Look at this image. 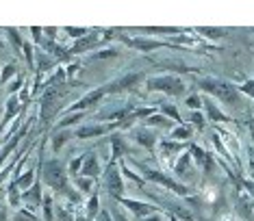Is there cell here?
<instances>
[{
  "label": "cell",
  "mask_w": 254,
  "mask_h": 221,
  "mask_svg": "<svg viewBox=\"0 0 254 221\" xmlns=\"http://www.w3.org/2000/svg\"><path fill=\"white\" fill-rule=\"evenodd\" d=\"M22 202H26V204H42L44 197H42V180H35V184H33L31 189H26L24 193H22Z\"/></svg>",
  "instance_id": "cell-15"
},
{
  "label": "cell",
  "mask_w": 254,
  "mask_h": 221,
  "mask_svg": "<svg viewBox=\"0 0 254 221\" xmlns=\"http://www.w3.org/2000/svg\"><path fill=\"white\" fill-rule=\"evenodd\" d=\"M115 130L118 132V126L115 124H89V126H80L76 132H74V137L76 139H83V141H87V139H98V137H102V135H107V132H111Z\"/></svg>",
  "instance_id": "cell-9"
},
{
  "label": "cell",
  "mask_w": 254,
  "mask_h": 221,
  "mask_svg": "<svg viewBox=\"0 0 254 221\" xmlns=\"http://www.w3.org/2000/svg\"><path fill=\"white\" fill-rule=\"evenodd\" d=\"M137 165V169H141L143 173V180H148V182H157L161 184V187H165L167 191H172V193H176V195H189V189L185 187V184H181L176 178H170L167 173L163 171H157V169H150V167L146 165H141V163H135Z\"/></svg>",
  "instance_id": "cell-4"
},
{
  "label": "cell",
  "mask_w": 254,
  "mask_h": 221,
  "mask_svg": "<svg viewBox=\"0 0 254 221\" xmlns=\"http://www.w3.org/2000/svg\"><path fill=\"white\" fill-rule=\"evenodd\" d=\"M143 126H152V128H167V130H172L174 128V121H172L170 117H165L163 113H154V115H150V117L143 121Z\"/></svg>",
  "instance_id": "cell-17"
},
{
  "label": "cell",
  "mask_w": 254,
  "mask_h": 221,
  "mask_svg": "<svg viewBox=\"0 0 254 221\" xmlns=\"http://www.w3.org/2000/svg\"><path fill=\"white\" fill-rule=\"evenodd\" d=\"M42 173H44V180H46V187H48L50 191H55L57 195L70 200L72 204H78V202H80V193L70 184V173H67V167L63 165L59 159L46 161L44 167H42Z\"/></svg>",
  "instance_id": "cell-1"
},
{
  "label": "cell",
  "mask_w": 254,
  "mask_h": 221,
  "mask_svg": "<svg viewBox=\"0 0 254 221\" xmlns=\"http://www.w3.org/2000/svg\"><path fill=\"white\" fill-rule=\"evenodd\" d=\"M189 121L198 128V130H204L206 128V117L200 113V110H191V115H189Z\"/></svg>",
  "instance_id": "cell-30"
},
{
  "label": "cell",
  "mask_w": 254,
  "mask_h": 221,
  "mask_svg": "<svg viewBox=\"0 0 254 221\" xmlns=\"http://www.w3.org/2000/svg\"><path fill=\"white\" fill-rule=\"evenodd\" d=\"M85 156H87V154H80V156H74V159L70 161V165H67V173H70L72 178H78V176H80V169H83Z\"/></svg>",
  "instance_id": "cell-24"
},
{
  "label": "cell",
  "mask_w": 254,
  "mask_h": 221,
  "mask_svg": "<svg viewBox=\"0 0 254 221\" xmlns=\"http://www.w3.org/2000/svg\"><path fill=\"white\" fill-rule=\"evenodd\" d=\"M72 180H74V189H76L78 193H89V191L94 189V180L91 178L78 176V178H72Z\"/></svg>",
  "instance_id": "cell-25"
},
{
  "label": "cell",
  "mask_w": 254,
  "mask_h": 221,
  "mask_svg": "<svg viewBox=\"0 0 254 221\" xmlns=\"http://www.w3.org/2000/svg\"><path fill=\"white\" fill-rule=\"evenodd\" d=\"M198 33L202 35L204 39H222V37H226V28H217V26H202V28H198Z\"/></svg>",
  "instance_id": "cell-21"
},
{
  "label": "cell",
  "mask_w": 254,
  "mask_h": 221,
  "mask_svg": "<svg viewBox=\"0 0 254 221\" xmlns=\"http://www.w3.org/2000/svg\"><path fill=\"white\" fill-rule=\"evenodd\" d=\"M0 48H4V42H2V39H0Z\"/></svg>",
  "instance_id": "cell-41"
},
{
  "label": "cell",
  "mask_w": 254,
  "mask_h": 221,
  "mask_svg": "<svg viewBox=\"0 0 254 221\" xmlns=\"http://www.w3.org/2000/svg\"><path fill=\"white\" fill-rule=\"evenodd\" d=\"M83 117H85V113H67L65 117H61L59 121H57V130H65V128L78 124Z\"/></svg>",
  "instance_id": "cell-22"
},
{
  "label": "cell",
  "mask_w": 254,
  "mask_h": 221,
  "mask_svg": "<svg viewBox=\"0 0 254 221\" xmlns=\"http://www.w3.org/2000/svg\"><path fill=\"white\" fill-rule=\"evenodd\" d=\"M111 215H113V221H128V217H126L120 208H115V213H111Z\"/></svg>",
  "instance_id": "cell-38"
},
{
  "label": "cell",
  "mask_w": 254,
  "mask_h": 221,
  "mask_svg": "<svg viewBox=\"0 0 254 221\" xmlns=\"http://www.w3.org/2000/svg\"><path fill=\"white\" fill-rule=\"evenodd\" d=\"M120 169H122V176L130 178L135 184H139V187H143V182H146V180H143V176H139V173H135V171H130V167L126 165V163H122V165H120Z\"/></svg>",
  "instance_id": "cell-26"
},
{
  "label": "cell",
  "mask_w": 254,
  "mask_h": 221,
  "mask_svg": "<svg viewBox=\"0 0 254 221\" xmlns=\"http://www.w3.org/2000/svg\"><path fill=\"white\" fill-rule=\"evenodd\" d=\"M72 137H74V132L70 130V128H65V130H55V135H53V150H55V152H61V148L70 141Z\"/></svg>",
  "instance_id": "cell-19"
},
{
  "label": "cell",
  "mask_w": 254,
  "mask_h": 221,
  "mask_svg": "<svg viewBox=\"0 0 254 221\" xmlns=\"http://www.w3.org/2000/svg\"><path fill=\"white\" fill-rule=\"evenodd\" d=\"M63 33H67L72 39H76V42H78V39H83L85 35H89L91 31H87V28H74V26H65V28H63Z\"/></svg>",
  "instance_id": "cell-31"
},
{
  "label": "cell",
  "mask_w": 254,
  "mask_h": 221,
  "mask_svg": "<svg viewBox=\"0 0 254 221\" xmlns=\"http://www.w3.org/2000/svg\"><path fill=\"white\" fill-rule=\"evenodd\" d=\"M120 50L113 48V46H109V48H102V50H96L94 55H91V59H111V56H118Z\"/></svg>",
  "instance_id": "cell-27"
},
{
  "label": "cell",
  "mask_w": 254,
  "mask_h": 221,
  "mask_svg": "<svg viewBox=\"0 0 254 221\" xmlns=\"http://www.w3.org/2000/svg\"><path fill=\"white\" fill-rule=\"evenodd\" d=\"M191 163H193L191 154H189V150H185V152L178 156L176 163H174V173L176 176H185V173L191 169Z\"/></svg>",
  "instance_id": "cell-18"
},
{
  "label": "cell",
  "mask_w": 254,
  "mask_h": 221,
  "mask_svg": "<svg viewBox=\"0 0 254 221\" xmlns=\"http://www.w3.org/2000/svg\"><path fill=\"white\" fill-rule=\"evenodd\" d=\"M20 202H22L20 189L15 187L13 182H11V187H9V204H11V206H20Z\"/></svg>",
  "instance_id": "cell-32"
},
{
  "label": "cell",
  "mask_w": 254,
  "mask_h": 221,
  "mask_svg": "<svg viewBox=\"0 0 254 221\" xmlns=\"http://www.w3.org/2000/svg\"><path fill=\"white\" fill-rule=\"evenodd\" d=\"M146 89L159 91V94H167V96H181L185 91V83H183L181 76H176V74H161V76L146 80Z\"/></svg>",
  "instance_id": "cell-3"
},
{
  "label": "cell",
  "mask_w": 254,
  "mask_h": 221,
  "mask_svg": "<svg viewBox=\"0 0 254 221\" xmlns=\"http://www.w3.org/2000/svg\"><path fill=\"white\" fill-rule=\"evenodd\" d=\"M98 215H100V200H98V195H91L87 202V208H85V217L89 221H96Z\"/></svg>",
  "instance_id": "cell-23"
},
{
  "label": "cell",
  "mask_w": 254,
  "mask_h": 221,
  "mask_svg": "<svg viewBox=\"0 0 254 221\" xmlns=\"http://www.w3.org/2000/svg\"><path fill=\"white\" fill-rule=\"evenodd\" d=\"M130 139H132V141H135L137 145H141L143 150H150V152L157 148V137H154V132L150 130L148 126H143V124L132 128V130H130Z\"/></svg>",
  "instance_id": "cell-10"
},
{
  "label": "cell",
  "mask_w": 254,
  "mask_h": 221,
  "mask_svg": "<svg viewBox=\"0 0 254 221\" xmlns=\"http://www.w3.org/2000/svg\"><path fill=\"white\" fill-rule=\"evenodd\" d=\"M115 37L120 39L124 46H128V48L137 50V52H152V50H161V48H176V46H172L167 39H150V37H126V35L120 33V28H115Z\"/></svg>",
  "instance_id": "cell-5"
},
{
  "label": "cell",
  "mask_w": 254,
  "mask_h": 221,
  "mask_svg": "<svg viewBox=\"0 0 254 221\" xmlns=\"http://www.w3.org/2000/svg\"><path fill=\"white\" fill-rule=\"evenodd\" d=\"M239 94H246V96H250V98H254V80H244L239 87Z\"/></svg>",
  "instance_id": "cell-36"
},
{
  "label": "cell",
  "mask_w": 254,
  "mask_h": 221,
  "mask_svg": "<svg viewBox=\"0 0 254 221\" xmlns=\"http://www.w3.org/2000/svg\"><path fill=\"white\" fill-rule=\"evenodd\" d=\"M191 137H193V128H191V126H187V124L174 126V128L170 130V139H172V141H178V143L189 141Z\"/></svg>",
  "instance_id": "cell-16"
},
{
  "label": "cell",
  "mask_w": 254,
  "mask_h": 221,
  "mask_svg": "<svg viewBox=\"0 0 254 221\" xmlns=\"http://www.w3.org/2000/svg\"><path fill=\"white\" fill-rule=\"evenodd\" d=\"M159 159L163 161V159H172L174 154H183L185 152V143H178V141H167V139H163V141L159 143Z\"/></svg>",
  "instance_id": "cell-14"
},
{
  "label": "cell",
  "mask_w": 254,
  "mask_h": 221,
  "mask_svg": "<svg viewBox=\"0 0 254 221\" xmlns=\"http://www.w3.org/2000/svg\"><path fill=\"white\" fill-rule=\"evenodd\" d=\"M13 221H39V219H37V217H35V215H33L31 211H26V208H22V211L15 213Z\"/></svg>",
  "instance_id": "cell-34"
},
{
  "label": "cell",
  "mask_w": 254,
  "mask_h": 221,
  "mask_svg": "<svg viewBox=\"0 0 254 221\" xmlns=\"http://www.w3.org/2000/svg\"><path fill=\"white\" fill-rule=\"evenodd\" d=\"M143 78H146V72H128V74H122V76L109 80V83H105V85H107L109 96L111 94H124V91H130L132 87H137Z\"/></svg>",
  "instance_id": "cell-7"
},
{
  "label": "cell",
  "mask_w": 254,
  "mask_h": 221,
  "mask_svg": "<svg viewBox=\"0 0 254 221\" xmlns=\"http://www.w3.org/2000/svg\"><path fill=\"white\" fill-rule=\"evenodd\" d=\"M96 221H113V215H109L107 211H102V213L96 217Z\"/></svg>",
  "instance_id": "cell-39"
},
{
  "label": "cell",
  "mask_w": 254,
  "mask_h": 221,
  "mask_svg": "<svg viewBox=\"0 0 254 221\" xmlns=\"http://www.w3.org/2000/svg\"><path fill=\"white\" fill-rule=\"evenodd\" d=\"M139 221H163L161 215H152V217H146V219H139Z\"/></svg>",
  "instance_id": "cell-40"
},
{
  "label": "cell",
  "mask_w": 254,
  "mask_h": 221,
  "mask_svg": "<svg viewBox=\"0 0 254 221\" xmlns=\"http://www.w3.org/2000/svg\"><path fill=\"white\" fill-rule=\"evenodd\" d=\"M105 189L113 200H122L124 195V178L122 169H120L118 163H109L105 169Z\"/></svg>",
  "instance_id": "cell-6"
},
{
  "label": "cell",
  "mask_w": 254,
  "mask_h": 221,
  "mask_svg": "<svg viewBox=\"0 0 254 221\" xmlns=\"http://www.w3.org/2000/svg\"><path fill=\"white\" fill-rule=\"evenodd\" d=\"M15 72H18V67H15V63H9V65H4V67H2V72H0V85L9 83V80L15 76Z\"/></svg>",
  "instance_id": "cell-28"
},
{
  "label": "cell",
  "mask_w": 254,
  "mask_h": 221,
  "mask_svg": "<svg viewBox=\"0 0 254 221\" xmlns=\"http://www.w3.org/2000/svg\"><path fill=\"white\" fill-rule=\"evenodd\" d=\"M228 221H235V219H228Z\"/></svg>",
  "instance_id": "cell-42"
},
{
  "label": "cell",
  "mask_w": 254,
  "mask_h": 221,
  "mask_svg": "<svg viewBox=\"0 0 254 221\" xmlns=\"http://www.w3.org/2000/svg\"><path fill=\"white\" fill-rule=\"evenodd\" d=\"M42 206H44V215H46V219H53L55 217V213H53V197L50 195H46L44 197V202H42Z\"/></svg>",
  "instance_id": "cell-35"
},
{
  "label": "cell",
  "mask_w": 254,
  "mask_h": 221,
  "mask_svg": "<svg viewBox=\"0 0 254 221\" xmlns=\"http://www.w3.org/2000/svg\"><path fill=\"white\" fill-rule=\"evenodd\" d=\"M109 143H111V161H109V163H118L124 154H128V152H130L128 143H126V139L120 135V132L111 135V141H109Z\"/></svg>",
  "instance_id": "cell-13"
},
{
  "label": "cell",
  "mask_w": 254,
  "mask_h": 221,
  "mask_svg": "<svg viewBox=\"0 0 254 221\" xmlns=\"http://www.w3.org/2000/svg\"><path fill=\"white\" fill-rule=\"evenodd\" d=\"M198 87L204 91V96L217 98V100L222 104H226V107H237V104H239V89H237V85L228 83V80L204 76L198 80Z\"/></svg>",
  "instance_id": "cell-2"
},
{
  "label": "cell",
  "mask_w": 254,
  "mask_h": 221,
  "mask_svg": "<svg viewBox=\"0 0 254 221\" xmlns=\"http://www.w3.org/2000/svg\"><path fill=\"white\" fill-rule=\"evenodd\" d=\"M102 171L100 167V159H98V154L94 152H87V156H85V163H83V169H80V176L83 178H98Z\"/></svg>",
  "instance_id": "cell-12"
},
{
  "label": "cell",
  "mask_w": 254,
  "mask_h": 221,
  "mask_svg": "<svg viewBox=\"0 0 254 221\" xmlns=\"http://www.w3.org/2000/svg\"><path fill=\"white\" fill-rule=\"evenodd\" d=\"M120 204H122L124 208H128V211L135 215L137 219H146V217H152V215H159V206L150 204V202H139V200H126V197H122V200H118Z\"/></svg>",
  "instance_id": "cell-8"
},
{
  "label": "cell",
  "mask_w": 254,
  "mask_h": 221,
  "mask_svg": "<svg viewBox=\"0 0 254 221\" xmlns=\"http://www.w3.org/2000/svg\"><path fill=\"white\" fill-rule=\"evenodd\" d=\"M159 113H163L165 117H170V119L174 121L176 126H183V124H185V121H183V117H181V113H178V109L174 107V104L161 102V104H159Z\"/></svg>",
  "instance_id": "cell-20"
},
{
  "label": "cell",
  "mask_w": 254,
  "mask_h": 221,
  "mask_svg": "<svg viewBox=\"0 0 254 221\" xmlns=\"http://www.w3.org/2000/svg\"><path fill=\"white\" fill-rule=\"evenodd\" d=\"M7 33H9V37H11V44H13V48L20 52L22 48H24V42H26V39L20 37V31H18V28H7Z\"/></svg>",
  "instance_id": "cell-29"
},
{
  "label": "cell",
  "mask_w": 254,
  "mask_h": 221,
  "mask_svg": "<svg viewBox=\"0 0 254 221\" xmlns=\"http://www.w3.org/2000/svg\"><path fill=\"white\" fill-rule=\"evenodd\" d=\"M22 85H24V76H15V80H13V83H9V94L13 96V94H15V91L20 89Z\"/></svg>",
  "instance_id": "cell-37"
},
{
  "label": "cell",
  "mask_w": 254,
  "mask_h": 221,
  "mask_svg": "<svg viewBox=\"0 0 254 221\" xmlns=\"http://www.w3.org/2000/svg\"><path fill=\"white\" fill-rule=\"evenodd\" d=\"M202 107L206 110V119L215 121V124H230V121H235L230 115L224 113V110L213 102V98H209V96H202Z\"/></svg>",
  "instance_id": "cell-11"
},
{
  "label": "cell",
  "mask_w": 254,
  "mask_h": 221,
  "mask_svg": "<svg viewBox=\"0 0 254 221\" xmlns=\"http://www.w3.org/2000/svg\"><path fill=\"white\" fill-rule=\"evenodd\" d=\"M185 104H187V109H191V110H200L202 109V96L200 94H191L185 100Z\"/></svg>",
  "instance_id": "cell-33"
}]
</instances>
